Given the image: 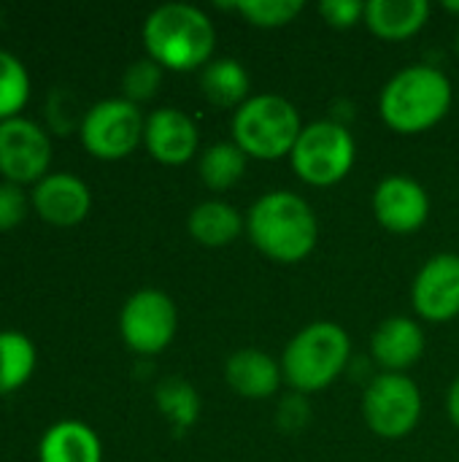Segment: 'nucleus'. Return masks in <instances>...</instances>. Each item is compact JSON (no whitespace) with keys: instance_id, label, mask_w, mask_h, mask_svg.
Masks as SVG:
<instances>
[{"instance_id":"nucleus-1","label":"nucleus","mask_w":459,"mask_h":462,"mask_svg":"<svg viewBox=\"0 0 459 462\" xmlns=\"http://www.w3.org/2000/svg\"><path fill=\"white\" fill-rule=\"evenodd\" d=\"M246 233L252 244L276 263L306 260L319 238L314 208L295 192H268L246 214Z\"/></svg>"},{"instance_id":"nucleus-2","label":"nucleus","mask_w":459,"mask_h":462,"mask_svg":"<svg viewBox=\"0 0 459 462\" xmlns=\"http://www.w3.org/2000/svg\"><path fill=\"white\" fill-rule=\"evenodd\" d=\"M143 43L160 68L195 70L214 60L216 27L197 5L165 3L146 16Z\"/></svg>"},{"instance_id":"nucleus-3","label":"nucleus","mask_w":459,"mask_h":462,"mask_svg":"<svg viewBox=\"0 0 459 462\" xmlns=\"http://www.w3.org/2000/svg\"><path fill=\"white\" fill-rule=\"evenodd\" d=\"M452 108V81L433 65H411L395 73L379 97L387 127L414 135L436 127Z\"/></svg>"},{"instance_id":"nucleus-4","label":"nucleus","mask_w":459,"mask_h":462,"mask_svg":"<svg viewBox=\"0 0 459 462\" xmlns=\"http://www.w3.org/2000/svg\"><path fill=\"white\" fill-rule=\"evenodd\" d=\"M349 355L352 341L341 325L311 322L287 344L281 357V374L300 395L319 393L341 376L349 363Z\"/></svg>"},{"instance_id":"nucleus-5","label":"nucleus","mask_w":459,"mask_h":462,"mask_svg":"<svg viewBox=\"0 0 459 462\" xmlns=\"http://www.w3.org/2000/svg\"><path fill=\"white\" fill-rule=\"evenodd\" d=\"M303 133L298 108L281 95L249 97L233 116V143L241 146L246 157L279 160L292 154Z\"/></svg>"},{"instance_id":"nucleus-6","label":"nucleus","mask_w":459,"mask_h":462,"mask_svg":"<svg viewBox=\"0 0 459 462\" xmlns=\"http://www.w3.org/2000/svg\"><path fill=\"white\" fill-rule=\"evenodd\" d=\"M352 133L330 119H319L303 127L289 160L295 173L311 187H333L349 176L354 165Z\"/></svg>"},{"instance_id":"nucleus-7","label":"nucleus","mask_w":459,"mask_h":462,"mask_svg":"<svg viewBox=\"0 0 459 462\" xmlns=\"http://www.w3.org/2000/svg\"><path fill=\"white\" fill-rule=\"evenodd\" d=\"M363 417L381 439H406L422 417L419 387L406 374L376 376L363 395Z\"/></svg>"},{"instance_id":"nucleus-8","label":"nucleus","mask_w":459,"mask_h":462,"mask_svg":"<svg viewBox=\"0 0 459 462\" xmlns=\"http://www.w3.org/2000/svg\"><path fill=\"white\" fill-rule=\"evenodd\" d=\"M146 119L127 97L95 103L81 119V141L100 160H122L143 141Z\"/></svg>"},{"instance_id":"nucleus-9","label":"nucleus","mask_w":459,"mask_h":462,"mask_svg":"<svg viewBox=\"0 0 459 462\" xmlns=\"http://www.w3.org/2000/svg\"><path fill=\"white\" fill-rule=\"evenodd\" d=\"M176 303L160 290H141L127 298L119 314L124 344L138 355H160L176 336Z\"/></svg>"},{"instance_id":"nucleus-10","label":"nucleus","mask_w":459,"mask_h":462,"mask_svg":"<svg viewBox=\"0 0 459 462\" xmlns=\"http://www.w3.org/2000/svg\"><path fill=\"white\" fill-rule=\"evenodd\" d=\"M51 160L49 135L24 116L0 122V173L11 184L41 181Z\"/></svg>"},{"instance_id":"nucleus-11","label":"nucleus","mask_w":459,"mask_h":462,"mask_svg":"<svg viewBox=\"0 0 459 462\" xmlns=\"http://www.w3.org/2000/svg\"><path fill=\"white\" fill-rule=\"evenodd\" d=\"M414 309L427 322H449L459 314V254L430 257L411 287Z\"/></svg>"},{"instance_id":"nucleus-12","label":"nucleus","mask_w":459,"mask_h":462,"mask_svg":"<svg viewBox=\"0 0 459 462\" xmlns=\"http://www.w3.org/2000/svg\"><path fill=\"white\" fill-rule=\"evenodd\" d=\"M373 214L390 233H417L430 217V198L419 181L390 176L373 192Z\"/></svg>"},{"instance_id":"nucleus-13","label":"nucleus","mask_w":459,"mask_h":462,"mask_svg":"<svg viewBox=\"0 0 459 462\" xmlns=\"http://www.w3.org/2000/svg\"><path fill=\"white\" fill-rule=\"evenodd\" d=\"M197 125L179 108H157L146 116L143 143L162 165H181L197 152Z\"/></svg>"},{"instance_id":"nucleus-14","label":"nucleus","mask_w":459,"mask_h":462,"mask_svg":"<svg viewBox=\"0 0 459 462\" xmlns=\"http://www.w3.org/2000/svg\"><path fill=\"white\" fill-rule=\"evenodd\" d=\"M35 211L49 225H78L89 211V187L73 173H46L32 192Z\"/></svg>"},{"instance_id":"nucleus-15","label":"nucleus","mask_w":459,"mask_h":462,"mask_svg":"<svg viewBox=\"0 0 459 462\" xmlns=\"http://www.w3.org/2000/svg\"><path fill=\"white\" fill-rule=\"evenodd\" d=\"M371 352L373 360L384 368V374H403L422 357L425 333L409 317H390L376 328Z\"/></svg>"},{"instance_id":"nucleus-16","label":"nucleus","mask_w":459,"mask_h":462,"mask_svg":"<svg viewBox=\"0 0 459 462\" xmlns=\"http://www.w3.org/2000/svg\"><path fill=\"white\" fill-rule=\"evenodd\" d=\"M281 365L260 352V349H241L235 355H230L227 365H225V379L227 387L249 401H262L276 395L279 384H281Z\"/></svg>"},{"instance_id":"nucleus-17","label":"nucleus","mask_w":459,"mask_h":462,"mask_svg":"<svg viewBox=\"0 0 459 462\" xmlns=\"http://www.w3.org/2000/svg\"><path fill=\"white\" fill-rule=\"evenodd\" d=\"M430 16L425 0H371L365 3V24L384 41H406L417 35Z\"/></svg>"},{"instance_id":"nucleus-18","label":"nucleus","mask_w":459,"mask_h":462,"mask_svg":"<svg viewBox=\"0 0 459 462\" xmlns=\"http://www.w3.org/2000/svg\"><path fill=\"white\" fill-rule=\"evenodd\" d=\"M41 462H100V439L84 422H57L51 425L38 447Z\"/></svg>"},{"instance_id":"nucleus-19","label":"nucleus","mask_w":459,"mask_h":462,"mask_svg":"<svg viewBox=\"0 0 459 462\" xmlns=\"http://www.w3.org/2000/svg\"><path fill=\"white\" fill-rule=\"evenodd\" d=\"M243 225L246 222L238 214V208H233L225 200H206V203L195 206L192 214H189V222H187L189 236L197 244L211 246V249L233 244L241 236Z\"/></svg>"},{"instance_id":"nucleus-20","label":"nucleus","mask_w":459,"mask_h":462,"mask_svg":"<svg viewBox=\"0 0 459 462\" xmlns=\"http://www.w3.org/2000/svg\"><path fill=\"white\" fill-rule=\"evenodd\" d=\"M200 89L216 108H241L249 95V73L233 57H214L200 73Z\"/></svg>"},{"instance_id":"nucleus-21","label":"nucleus","mask_w":459,"mask_h":462,"mask_svg":"<svg viewBox=\"0 0 459 462\" xmlns=\"http://www.w3.org/2000/svg\"><path fill=\"white\" fill-rule=\"evenodd\" d=\"M243 171H246V154L233 141L214 143L200 154V179L214 192H225L235 187L243 179Z\"/></svg>"},{"instance_id":"nucleus-22","label":"nucleus","mask_w":459,"mask_h":462,"mask_svg":"<svg viewBox=\"0 0 459 462\" xmlns=\"http://www.w3.org/2000/svg\"><path fill=\"white\" fill-rule=\"evenodd\" d=\"M35 371V346L24 333L0 330V395L19 390Z\"/></svg>"},{"instance_id":"nucleus-23","label":"nucleus","mask_w":459,"mask_h":462,"mask_svg":"<svg viewBox=\"0 0 459 462\" xmlns=\"http://www.w3.org/2000/svg\"><path fill=\"white\" fill-rule=\"evenodd\" d=\"M157 406L176 430L192 428L200 414V398L195 387L184 379H165L157 387Z\"/></svg>"},{"instance_id":"nucleus-24","label":"nucleus","mask_w":459,"mask_h":462,"mask_svg":"<svg viewBox=\"0 0 459 462\" xmlns=\"http://www.w3.org/2000/svg\"><path fill=\"white\" fill-rule=\"evenodd\" d=\"M30 76L19 57L0 49V122L16 116V111L27 103Z\"/></svg>"},{"instance_id":"nucleus-25","label":"nucleus","mask_w":459,"mask_h":462,"mask_svg":"<svg viewBox=\"0 0 459 462\" xmlns=\"http://www.w3.org/2000/svg\"><path fill=\"white\" fill-rule=\"evenodd\" d=\"M230 8H235L241 16H246L257 27H281V24H289L303 11V3L300 0H246V3H233Z\"/></svg>"},{"instance_id":"nucleus-26","label":"nucleus","mask_w":459,"mask_h":462,"mask_svg":"<svg viewBox=\"0 0 459 462\" xmlns=\"http://www.w3.org/2000/svg\"><path fill=\"white\" fill-rule=\"evenodd\" d=\"M160 81H162V68L151 57L133 62L122 76V87H124V95L130 103L154 97V92L160 89Z\"/></svg>"},{"instance_id":"nucleus-27","label":"nucleus","mask_w":459,"mask_h":462,"mask_svg":"<svg viewBox=\"0 0 459 462\" xmlns=\"http://www.w3.org/2000/svg\"><path fill=\"white\" fill-rule=\"evenodd\" d=\"M319 14L330 27L346 30V27H354L357 22L365 19V3H357V0H325V3H319Z\"/></svg>"},{"instance_id":"nucleus-28","label":"nucleus","mask_w":459,"mask_h":462,"mask_svg":"<svg viewBox=\"0 0 459 462\" xmlns=\"http://www.w3.org/2000/svg\"><path fill=\"white\" fill-rule=\"evenodd\" d=\"M27 217V195L19 184L3 181L0 184V230L16 227Z\"/></svg>"},{"instance_id":"nucleus-29","label":"nucleus","mask_w":459,"mask_h":462,"mask_svg":"<svg viewBox=\"0 0 459 462\" xmlns=\"http://www.w3.org/2000/svg\"><path fill=\"white\" fill-rule=\"evenodd\" d=\"M446 409H449V420H452V422L459 428V379L452 384V390H449Z\"/></svg>"},{"instance_id":"nucleus-30","label":"nucleus","mask_w":459,"mask_h":462,"mask_svg":"<svg viewBox=\"0 0 459 462\" xmlns=\"http://www.w3.org/2000/svg\"><path fill=\"white\" fill-rule=\"evenodd\" d=\"M444 8H446V11H452V14H457V16H459V0H457V3H454V0H446V3H444Z\"/></svg>"},{"instance_id":"nucleus-31","label":"nucleus","mask_w":459,"mask_h":462,"mask_svg":"<svg viewBox=\"0 0 459 462\" xmlns=\"http://www.w3.org/2000/svg\"><path fill=\"white\" fill-rule=\"evenodd\" d=\"M457 51H459V32H457Z\"/></svg>"}]
</instances>
